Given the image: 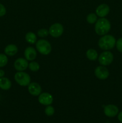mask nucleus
Listing matches in <instances>:
<instances>
[{"instance_id": "7ed1b4c3", "label": "nucleus", "mask_w": 122, "mask_h": 123, "mask_svg": "<svg viewBox=\"0 0 122 123\" xmlns=\"http://www.w3.org/2000/svg\"><path fill=\"white\" fill-rule=\"evenodd\" d=\"M36 48L38 52L44 55H49L51 51V44L44 39H40L36 42Z\"/></svg>"}, {"instance_id": "20e7f679", "label": "nucleus", "mask_w": 122, "mask_h": 123, "mask_svg": "<svg viewBox=\"0 0 122 123\" xmlns=\"http://www.w3.org/2000/svg\"><path fill=\"white\" fill-rule=\"evenodd\" d=\"M14 79L19 85L22 86H28L31 83V77L24 72H18L14 75Z\"/></svg>"}, {"instance_id": "0eeeda50", "label": "nucleus", "mask_w": 122, "mask_h": 123, "mask_svg": "<svg viewBox=\"0 0 122 123\" xmlns=\"http://www.w3.org/2000/svg\"><path fill=\"white\" fill-rule=\"evenodd\" d=\"M94 75L97 78L100 80H105L108 78L110 75L108 70L107 68L102 66H98L94 70Z\"/></svg>"}, {"instance_id": "4468645a", "label": "nucleus", "mask_w": 122, "mask_h": 123, "mask_svg": "<svg viewBox=\"0 0 122 123\" xmlns=\"http://www.w3.org/2000/svg\"><path fill=\"white\" fill-rule=\"evenodd\" d=\"M18 48L16 45L14 44H10L7 45L4 49V52L6 55L12 56L15 55L17 53Z\"/></svg>"}, {"instance_id": "6e6552de", "label": "nucleus", "mask_w": 122, "mask_h": 123, "mask_svg": "<svg viewBox=\"0 0 122 123\" xmlns=\"http://www.w3.org/2000/svg\"><path fill=\"white\" fill-rule=\"evenodd\" d=\"M38 96V102L43 105H50L53 102L52 95L49 92H42Z\"/></svg>"}, {"instance_id": "39448f33", "label": "nucleus", "mask_w": 122, "mask_h": 123, "mask_svg": "<svg viewBox=\"0 0 122 123\" xmlns=\"http://www.w3.org/2000/svg\"><path fill=\"white\" fill-rule=\"evenodd\" d=\"M114 60L113 54L110 51L105 50L98 56V61L102 66H108L111 64Z\"/></svg>"}, {"instance_id": "aec40b11", "label": "nucleus", "mask_w": 122, "mask_h": 123, "mask_svg": "<svg viewBox=\"0 0 122 123\" xmlns=\"http://www.w3.org/2000/svg\"><path fill=\"white\" fill-rule=\"evenodd\" d=\"M8 62V58L7 55L3 54H0V67H4Z\"/></svg>"}, {"instance_id": "f257e3e1", "label": "nucleus", "mask_w": 122, "mask_h": 123, "mask_svg": "<svg viewBox=\"0 0 122 123\" xmlns=\"http://www.w3.org/2000/svg\"><path fill=\"white\" fill-rule=\"evenodd\" d=\"M111 29V24L106 18H101L98 19L94 25L96 33L99 36H104Z\"/></svg>"}, {"instance_id": "dca6fc26", "label": "nucleus", "mask_w": 122, "mask_h": 123, "mask_svg": "<svg viewBox=\"0 0 122 123\" xmlns=\"http://www.w3.org/2000/svg\"><path fill=\"white\" fill-rule=\"evenodd\" d=\"M25 39L28 43L30 44H35L37 42V36L32 32H28L26 34Z\"/></svg>"}, {"instance_id": "6ab92c4d", "label": "nucleus", "mask_w": 122, "mask_h": 123, "mask_svg": "<svg viewBox=\"0 0 122 123\" xmlns=\"http://www.w3.org/2000/svg\"><path fill=\"white\" fill-rule=\"evenodd\" d=\"M28 67L32 72H38L39 69V64L35 61H32L28 64Z\"/></svg>"}, {"instance_id": "f3484780", "label": "nucleus", "mask_w": 122, "mask_h": 123, "mask_svg": "<svg viewBox=\"0 0 122 123\" xmlns=\"http://www.w3.org/2000/svg\"><path fill=\"white\" fill-rule=\"evenodd\" d=\"M86 56L89 60L95 61L98 58V54L96 50L93 49H90L86 52Z\"/></svg>"}, {"instance_id": "393cba45", "label": "nucleus", "mask_w": 122, "mask_h": 123, "mask_svg": "<svg viewBox=\"0 0 122 123\" xmlns=\"http://www.w3.org/2000/svg\"><path fill=\"white\" fill-rule=\"evenodd\" d=\"M118 120H119L121 123H122V111H121L120 112H119V114H118Z\"/></svg>"}, {"instance_id": "4be33fe9", "label": "nucleus", "mask_w": 122, "mask_h": 123, "mask_svg": "<svg viewBox=\"0 0 122 123\" xmlns=\"http://www.w3.org/2000/svg\"><path fill=\"white\" fill-rule=\"evenodd\" d=\"M45 114L47 116H51L55 114V109L53 106L50 105L47 106L45 108Z\"/></svg>"}, {"instance_id": "5701e85b", "label": "nucleus", "mask_w": 122, "mask_h": 123, "mask_svg": "<svg viewBox=\"0 0 122 123\" xmlns=\"http://www.w3.org/2000/svg\"><path fill=\"white\" fill-rule=\"evenodd\" d=\"M116 48L120 52L122 53V38H120L116 41Z\"/></svg>"}, {"instance_id": "423d86ee", "label": "nucleus", "mask_w": 122, "mask_h": 123, "mask_svg": "<svg viewBox=\"0 0 122 123\" xmlns=\"http://www.w3.org/2000/svg\"><path fill=\"white\" fill-rule=\"evenodd\" d=\"M63 25L59 23H55L50 26L49 28V34L54 38H58L63 32Z\"/></svg>"}, {"instance_id": "ddd939ff", "label": "nucleus", "mask_w": 122, "mask_h": 123, "mask_svg": "<svg viewBox=\"0 0 122 123\" xmlns=\"http://www.w3.org/2000/svg\"><path fill=\"white\" fill-rule=\"evenodd\" d=\"M37 51L33 47L29 46L25 49L24 52L25 57L28 61H33L37 57Z\"/></svg>"}, {"instance_id": "f03ea898", "label": "nucleus", "mask_w": 122, "mask_h": 123, "mask_svg": "<svg viewBox=\"0 0 122 123\" xmlns=\"http://www.w3.org/2000/svg\"><path fill=\"white\" fill-rule=\"evenodd\" d=\"M116 38L114 36L105 34L99 38L98 46L102 50H108L113 49L116 46Z\"/></svg>"}, {"instance_id": "a878e982", "label": "nucleus", "mask_w": 122, "mask_h": 123, "mask_svg": "<svg viewBox=\"0 0 122 123\" xmlns=\"http://www.w3.org/2000/svg\"><path fill=\"white\" fill-rule=\"evenodd\" d=\"M4 74H5V72H4V70H0V78L4 77Z\"/></svg>"}, {"instance_id": "9b49d317", "label": "nucleus", "mask_w": 122, "mask_h": 123, "mask_svg": "<svg viewBox=\"0 0 122 123\" xmlns=\"http://www.w3.org/2000/svg\"><path fill=\"white\" fill-rule=\"evenodd\" d=\"M29 92L33 96H38L41 93L42 88L39 84L37 82L30 83L28 86Z\"/></svg>"}, {"instance_id": "9d476101", "label": "nucleus", "mask_w": 122, "mask_h": 123, "mask_svg": "<svg viewBox=\"0 0 122 123\" xmlns=\"http://www.w3.org/2000/svg\"><path fill=\"white\" fill-rule=\"evenodd\" d=\"M104 112L108 117H114L118 114V108L114 105H108L104 107Z\"/></svg>"}, {"instance_id": "bb28decb", "label": "nucleus", "mask_w": 122, "mask_h": 123, "mask_svg": "<svg viewBox=\"0 0 122 123\" xmlns=\"http://www.w3.org/2000/svg\"></svg>"}, {"instance_id": "a211bd4d", "label": "nucleus", "mask_w": 122, "mask_h": 123, "mask_svg": "<svg viewBox=\"0 0 122 123\" xmlns=\"http://www.w3.org/2000/svg\"><path fill=\"white\" fill-rule=\"evenodd\" d=\"M86 20L87 22L90 24H94L96 22L97 20H98V17L95 13H91L87 15V18H86Z\"/></svg>"}, {"instance_id": "b1692460", "label": "nucleus", "mask_w": 122, "mask_h": 123, "mask_svg": "<svg viewBox=\"0 0 122 123\" xmlns=\"http://www.w3.org/2000/svg\"><path fill=\"white\" fill-rule=\"evenodd\" d=\"M6 8L3 4L0 3V17L4 16L6 14Z\"/></svg>"}, {"instance_id": "f8f14e48", "label": "nucleus", "mask_w": 122, "mask_h": 123, "mask_svg": "<svg viewBox=\"0 0 122 123\" xmlns=\"http://www.w3.org/2000/svg\"><path fill=\"white\" fill-rule=\"evenodd\" d=\"M110 7L106 4H102L97 7L96 9V14L100 18H104L110 13Z\"/></svg>"}, {"instance_id": "412c9836", "label": "nucleus", "mask_w": 122, "mask_h": 123, "mask_svg": "<svg viewBox=\"0 0 122 123\" xmlns=\"http://www.w3.org/2000/svg\"><path fill=\"white\" fill-rule=\"evenodd\" d=\"M49 34V30L45 28H41L37 31V35L39 37H42V38H44V37H47Z\"/></svg>"}, {"instance_id": "2eb2a0df", "label": "nucleus", "mask_w": 122, "mask_h": 123, "mask_svg": "<svg viewBox=\"0 0 122 123\" xmlns=\"http://www.w3.org/2000/svg\"><path fill=\"white\" fill-rule=\"evenodd\" d=\"M11 86V82L7 78L2 77L0 78V88L3 90H8Z\"/></svg>"}, {"instance_id": "1a4fd4ad", "label": "nucleus", "mask_w": 122, "mask_h": 123, "mask_svg": "<svg viewBox=\"0 0 122 123\" xmlns=\"http://www.w3.org/2000/svg\"><path fill=\"white\" fill-rule=\"evenodd\" d=\"M28 62L26 58H19L14 62V67L16 70L23 72L28 67Z\"/></svg>"}]
</instances>
